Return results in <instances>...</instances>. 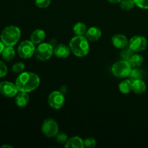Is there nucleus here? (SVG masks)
Here are the masks:
<instances>
[{"label": "nucleus", "mask_w": 148, "mask_h": 148, "mask_svg": "<svg viewBox=\"0 0 148 148\" xmlns=\"http://www.w3.org/2000/svg\"><path fill=\"white\" fill-rule=\"evenodd\" d=\"M42 133L48 138L55 137L59 132V124L53 119H46L43 121L41 126Z\"/></svg>", "instance_id": "nucleus-5"}, {"label": "nucleus", "mask_w": 148, "mask_h": 148, "mask_svg": "<svg viewBox=\"0 0 148 148\" xmlns=\"http://www.w3.org/2000/svg\"><path fill=\"white\" fill-rule=\"evenodd\" d=\"M46 38V33L41 29H36L30 35V40L34 44H40L43 43Z\"/></svg>", "instance_id": "nucleus-14"}, {"label": "nucleus", "mask_w": 148, "mask_h": 148, "mask_svg": "<svg viewBox=\"0 0 148 148\" xmlns=\"http://www.w3.org/2000/svg\"><path fill=\"white\" fill-rule=\"evenodd\" d=\"M144 77V72L139 67H133L130 72L129 77L132 80L136 79H143Z\"/></svg>", "instance_id": "nucleus-22"}, {"label": "nucleus", "mask_w": 148, "mask_h": 148, "mask_svg": "<svg viewBox=\"0 0 148 148\" xmlns=\"http://www.w3.org/2000/svg\"><path fill=\"white\" fill-rule=\"evenodd\" d=\"M1 147H10V148H12L11 146H8V145H3Z\"/></svg>", "instance_id": "nucleus-33"}, {"label": "nucleus", "mask_w": 148, "mask_h": 148, "mask_svg": "<svg viewBox=\"0 0 148 148\" xmlns=\"http://www.w3.org/2000/svg\"><path fill=\"white\" fill-rule=\"evenodd\" d=\"M147 40L144 36H134L129 40V47L134 52H138L145 51L147 47Z\"/></svg>", "instance_id": "nucleus-8"}, {"label": "nucleus", "mask_w": 148, "mask_h": 148, "mask_svg": "<svg viewBox=\"0 0 148 148\" xmlns=\"http://www.w3.org/2000/svg\"><path fill=\"white\" fill-rule=\"evenodd\" d=\"M53 54V47L49 43H41L36 49L35 56L38 60L46 62L51 58Z\"/></svg>", "instance_id": "nucleus-6"}, {"label": "nucleus", "mask_w": 148, "mask_h": 148, "mask_svg": "<svg viewBox=\"0 0 148 148\" xmlns=\"http://www.w3.org/2000/svg\"><path fill=\"white\" fill-rule=\"evenodd\" d=\"M111 42L113 46L119 49H123L129 46V40L123 34L114 35L111 38Z\"/></svg>", "instance_id": "nucleus-12"}, {"label": "nucleus", "mask_w": 148, "mask_h": 148, "mask_svg": "<svg viewBox=\"0 0 148 148\" xmlns=\"http://www.w3.org/2000/svg\"><path fill=\"white\" fill-rule=\"evenodd\" d=\"M5 46H6L4 44V43H3L1 40H0V54H1V53H2V51H4Z\"/></svg>", "instance_id": "nucleus-31"}, {"label": "nucleus", "mask_w": 148, "mask_h": 148, "mask_svg": "<svg viewBox=\"0 0 148 148\" xmlns=\"http://www.w3.org/2000/svg\"><path fill=\"white\" fill-rule=\"evenodd\" d=\"M35 51H36V46L31 40H23L17 48V53L19 56L24 59L32 57L33 54H35Z\"/></svg>", "instance_id": "nucleus-7"}, {"label": "nucleus", "mask_w": 148, "mask_h": 148, "mask_svg": "<svg viewBox=\"0 0 148 148\" xmlns=\"http://www.w3.org/2000/svg\"><path fill=\"white\" fill-rule=\"evenodd\" d=\"M134 53V52L130 49L129 46H127L124 49H121V57L123 60L126 61H130V59H131L132 56H133V54Z\"/></svg>", "instance_id": "nucleus-24"}, {"label": "nucleus", "mask_w": 148, "mask_h": 148, "mask_svg": "<svg viewBox=\"0 0 148 148\" xmlns=\"http://www.w3.org/2000/svg\"><path fill=\"white\" fill-rule=\"evenodd\" d=\"M19 92L15 84L8 81H3L0 82V93L7 98H12L16 96Z\"/></svg>", "instance_id": "nucleus-10"}, {"label": "nucleus", "mask_w": 148, "mask_h": 148, "mask_svg": "<svg viewBox=\"0 0 148 148\" xmlns=\"http://www.w3.org/2000/svg\"><path fill=\"white\" fill-rule=\"evenodd\" d=\"M64 147L67 148H84L83 140L77 136L72 137L68 139L64 144Z\"/></svg>", "instance_id": "nucleus-15"}, {"label": "nucleus", "mask_w": 148, "mask_h": 148, "mask_svg": "<svg viewBox=\"0 0 148 148\" xmlns=\"http://www.w3.org/2000/svg\"><path fill=\"white\" fill-rule=\"evenodd\" d=\"M20 36V29L17 26L10 25L2 30L0 38L6 46H14L19 41Z\"/></svg>", "instance_id": "nucleus-3"}, {"label": "nucleus", "mask_w": 148, "mask_h": 148, "mask_svg": "<svg viewBox=\"0 0 148 148\" xmlns=\"http://www.w3.org/2000/svg\"><path fill=\"white\" fill-rule=\"evenodd\" d=\"M51 0H35V4L38 8L44 9L50 5Z\"/></svg>", "instance_id": "nucleus-26"}, {"label": "nucleus", "mask_w": 148, "mask_h": 148, "mask_svg": "<svg viewBox=\"0 0 148 148\" xmlns=\"http://www.w3.org/2000/svg\"><path fill=\"white\" fill-rule=\"evenodd\" d=\"M87 30H88V27H87L86 25L82 22H77V23H75L72 28L75 36H85Z\"/></svg>", "instance_id": "nucleus-19"}, {"label": "nucleus", "mask_w": 148, "mask_h": 148, "mask_svg": "<svg viewBox=\"0 0 148 148\" xmlns=\"http://www.w3.org/2000/svg\"><path fill=\"white\" fill-rule=\"evenodd\" d=\"M56 141L58 142L60 144H65L66 143V141L68 140V137L65 133H58L57 135L56 136Z\"/></svg>", "instance_id": "nucleus-28"}, {"label": "nucleus", "mask_w": 148, "mask_h": 148, "mask_svg": "<svg viewBox=\"0 0 148 148\" xmlns=\"http://www.w3.org/2000/svg\"><path fill=\"white\" fill-rule=\"evenodd\" d=\"M2 58L7 62L12 60L15 56V51L13 46H5L4 51L1 53Z\"/></svg>", "instance_id": "nucleus-20"}, {"label": "nucleus", "mask_w": 148, "mask_h": 148, "mask_svg": "<svg viewBox=\"0 0 148 148\" xmlns=\"http://www.w3.org/2000/svg\"><path fill=\"white\" fill-rule=\"evenodd\" d=\"M71 51L77 57H84L89 53V40L85 36H75L69 41Z\"/></svg>", "instance_id": "nucleus-2"}, {"label": "nucleus", "mask_w": 148, "mask_h": 148, "mask_svg": "<svg viewBox=\"0 0 148 148\" xmlns=\"http://www.w3.org/2000/svg\"><path fill=\"white\" fill-rule=\"evenodd\" d=\"M40 79L38 75L34 72H24L18 75L15 81V85L19 92H32L38 88Z\"/></svg>", "instance_id": "nucleus-1"}, {"label": "nucleus", "mask_w": 148, "mask_h": 148, "mask_svg": "<svg viewBox=\"0 0 148 148\" xmlns=\"http://www.w3.org/2000/svg\"><path fill=\"white\" fill-rule=\"evenodd\" d=\"M7 72H8V69H7V65L3 62L0 61V77H4V76H6Z\"/></svg>", "instance_id": "nucleus-30"}, {"label": "nucleus", "mask_w": 148, "mask_h": 148, "mask_svg": "<svg viewBox=\"0 0 148 148\" xmlns=\"http://www.w3.org/2000/svg\"><path fill=\"white\" fill-rule=\"evenodd\" d=\"M25 69V64L23 62H17L12 66V70L14 73H20Z\"/></svg>", "instance_id": "nucleus-27"}, {"label": "nucleus", "mask_w": 148, "mask_h": 148, "mask_svg": "<svg viewBox=\"0 0 148 148\" xmlns=\"http://www.w3.org/2000/svg\"><path fill=\"white\" fill-rule=\"evenodd\" d=\"M143 62H144V58L142 55L139 53H134L132 56L131 59H130L129 62L131 64L132 67H140L143 65Z\"/></svg>", "instance_id": "nucleus-21"}, {"label": "nucleus", "mask_w": 148, "mask_h": 148, "mask_svg": "<svg viewBox=\"0 0 148 148\" xmlns=\"http://www.w3.org/2000/svg\"><path fill=\"white\" fill-rule=\"evenodd\" d=\"M70 52L72 51H71L69 46H66L64 43H60L55 48H53V54L59 59L68 58L70 55Z\"/></svg>", "instance_id": "nucleus-11"}, {"label": "nucleus", "mask_w": 148, "mask_h": 148, "mask_svg": "<svg viewBox=\"0 0 148 148\" xmlns=\"http://www.w3.org/2000/svg\"><path fill=\"white\" fill-rule=\"evenodd\" d=\"M84 147L87 148H93L96 146V140L93 137H88L83 140Z\"/></svg>", "instance_id": "nucleus-25"}, {"label": "nucleus", "mask_w": 148, "mask_h": 148, "mask_svg": "<svg viewBox=\"0 0 148 148\" xmlns=\"http://www.w3.org/2000/svg\"><path fill=\"white\" fill-rule=\"evenodd\" d=\"M108 1H109L110 3H112V4H117V3L121 2V0H107Z\"/></svg>", "instance_id": "nucleus-32"}, {"label": "nucleus", "mask_w": 148, "mask_h": 148, "mask_svg": "<svg viewBox=\"0 0 148 148\" xmlns=\"http://www.w3.org/2000/svg\"><path fill=\"white\" fill-rule=\"evenodd\" d=\"M132 66L128 61L121 60L115 62L111 67V72L113 75L118 78H125L129 77Z\"/></svg>", "instance_id": "nucleus-4"}, {"label": "nucleus", "mask_w": 148, "mask_h": 148, "mask_svg": "<svg viewBox=\"0 0 148 148\" xmlns=\"http://www.w3.org/2000/svg\"><path fill=\"white\" fill-rule=\"evenodd\" d=\"M135 5L139 8L148 10V0H134Z\"/></svg>", "instance_id": "nucleus-29"}, {"label": "nucleus", "mask_w": 148, "mask_h": 148, "mask_svg": "<svg viewBox=\"0 0 148 148\" xmlns=\"http://www.w3.org/2000/svg\"><path fill=\"white\" fill-rule=\"evenodd\" d=\"M147 89V85L143 79L132 81V91L136 94L144 93Z\"/></svg>", "instance_id": "nucleus-17"}, {"label": "nucleus", "mask_w": 148, "mask_h": 148, "mask_svg": "<svg viewBox=\"0 0 148 148\" xmlns=\"http://www.w3.org/2000/svg\"><path fill=\"white\" fill-rule=\"evenodd\" d=\"M119 90L123 94H128L132 91V80L130 79L121 81L119 85Z\"/></svg>", "instance_id": "nucleus-18"}, {"label": "nucleus", "mask_w": 148, "mask_h": 148, "mask_svg": "<svg viewBox=\"0 0 148 148\" xmlns=\"http://www.w3.org/2000/svg\"><path fill=\"white\" fill-rule=\"evenodd\" d=\"M30 98L27 92H17L15 97V103L20 108H24L28 104Z\"/></svg>", "instance_id": "nucleus-16"}, {"label": "nucleus", "mask_w": 148, "mask_h": 148, "mask_svg": "<svg viewBox=\"0 0 148 148\" xmlns=\"http://www.w3.org/2000/svg\"><path fill=\"white\" fill-rule=\"evenodd\" d=\"M48 103L50 107L55 110L61 109L65 103V98L63 93L57 90L51 92L48 98Z\"/></svg>", "instance_id": "nucleus-9"}, {"label": "nucleus", "mask_w": 148, "mask_h": 148, "mask_svg": "<svg viewBox=\"0 0 148 148\" xmlns=\"http://www.w3.org/2000/svg\"><path fill=\"white\" fill-rule=\"evenodd\" d=\"M135 3L134 0H121L120 2V7L124 11H130L134 7Z\"/></svg>", "instance_id": "nucleus-23"}, {"label": "nucleus", "mask_w": 148, "mask_h": 148, "mask_svg": "<svg viewBox=\"0 0 148 148\" xmlns=\"http://www.w3.org/2000/svg\"><path fill=\"white\" fill-rule=\"evenodd\" d=\"M102 36L101 30L98 27L92 26L87 30L85 36L89 42H95L99 40Z\"/></svg>", "instance_id": "nucleus-13"}]
</instances>
